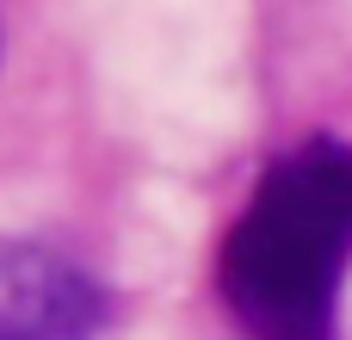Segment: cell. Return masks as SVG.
I'll return each mask as SVG.
<instances>
[{
	"label": "cell",
	"instance_id": "obj_1",
	"mask_svg": "<svg viewBox=\"0 0 352 340\" xmlns=\"http://www.w3.org/2000/svg\"><path fill=\"white\" fill-rule=\"evenodd\" d=\"M352 266V142L285 149L217 254V291L248 340H334Z\"/></svg>",
	"mask_w": 352,
	"mask_h": 340
},
{
	"label": "cell",
	"instance_id": "obj_2",
	"mask_svg": "<svg viewBox=\"0 0 352 340\" xmlns=\"http://www.w3.org/2000/svg\"><path fill=\"white\" fill-rule=\"evenodd\" d=\"M118 304L74 254L6 235L0 242V340H111Z\"/></svg>",
	"mask_w": 352,
	"mask_h": 340
}]
</instances>
